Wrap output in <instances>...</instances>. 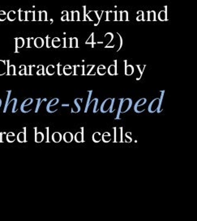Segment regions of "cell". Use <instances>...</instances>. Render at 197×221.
<instances>
[{"label": "cell", "instance_id": "6da1fadb", "mask_svg": "<svg viewBox=\"0 0 197 221\" xmlns=\"http://www.w3.org/2000/svg\"><path fill=\"white\" fill-rule=\"evenodd\" d=\"M119 101H120V103H119V109H118V114H117V116L115 118V120H120L121 119L120 115L122 114L127 113L132 106V100L130 98H120Z\"/></svg>", "mask_w": 197, "mask_h": 221}, {"label": "cell", "instance_id": "7a4b0ae2", "mask_svg": "<svg viewBox=\"0 0 197 221\" xmlns=\"http://www.w3.org/2000/svg\"><path fill=\"white\" fill-rule=\"evenodd\" d=\"M161 111L162 110L161 109L160 99L155 98L154 100H152L148 105V112L151 114L155 113V112H157L158 114H160Z\"/></svg>", "mask_w": 197, "mask_h": 221}, {"label": "cell", "instance_id": "3957f363", "mask_svg": "<svg viewBox=\"0 0 197 221\" xmlns=\"http://www.w3.org/2000/svg\"><path fill=\"white\" fill-rule=\"evenodd\" d=\"M113 130H114V134H115V136H114V143H123V127H119V132L117 131V128H116V127H114Z\"/></svg>", "mask_w": 197, "mask_h": 221}, {"label": "cell", "instance_id": "277c9868", "mask_svg": "<svg viewBox=\"0 0 197 221\" xmlns=\"http://www.w3.org/2000/svg\"><path fill=\"white\" fill-rule=\"evenodd\" d=\"M146 101H147V99L146 98L140 99V100L136 103V105H135V106H134V111H135L136 113H137V114H140V113L144 112V109H141L140 107H142V105H144Z\"/></svg>", "mask_w": 197, "mask_h": 221}, {"label": "cell", "instance_id": "5b68a950", "mask_svg": "<svg viewBox=\"0 0 197 221\" xmlns=\"http://www.w3.org/2000/svg\"><path fill=\"white\" fill-rule=\"evenodd\" d=\"M111 101H112V98H107L103 101L102 105H101V108H100V110L102 114H106L109 111L110 107H111Z\"/></svg>", "mask_w": 197, "mask_h": 221}, {"label": "cell", "instance_id": "8992f818", "mask_svg": "<svg viewBox=\"0 0 197 221\" xmlns=\"http://www.w3.org/2000/svg\"><path fill=\"white\" fill-rule=\"evenodd\" d=\"M84 98H76L74 100V103H75V107H72L71 108V113L72 114H76V113H79L80 109H81V108H80V103L82 102Z\"/></svg>", "mask_w": 197, "mask_h": 221}, {"label": "cell", "instance_id": "52a82bcc", "mask_svg": "<svg viewBox=\"0 0 197 221\" xmlns=\"http://www.w3.org/2000/svg\"><path fill=\"white\" fill-rule=\"evenodd\" d=\"M74 70H73V74L75 75H85V66L84 65H75Z\"/></svg>", "mask_w": 197, "mask_h": 221}, {"label": "cell", "instance_id": "ba28073f", "mask_svg": "<svg viewBox=\"0 0 197 221\" xmlns=\"http://www.w3.org/2000/svg\"><path fill=\"white\" fill-rule=\"evenodd\" d=\"M115 64L114 65H111L108 67L107 72L110 75H117L118 72H117V60L114 61Z\"/></svg>", "mask_w": 197, "mask_h": 221}, {"label": "cell", "instance_id": "9c48e42d", "mask_svg": "<svg viewBox=\"0 0 197 221\" xmlns=\"http://www.w3.org/2000/svg\"><path fill=\"white\" fill-rule=\"evenodd\" d=\"M75 141L76 143H83L84 142V128L81 127V132H77L74 136Z\"/></svg>", "mask_w": 197, "mask_h": 221}, {"label": "cell", "instance_id": "30bf717a", "mask_svg": "<svg viewBox=\"0 0 197 221\" xmlns=\"http://www.w3.org/2000/svg\"><path fill=\"white\" fill-rule=\"evenodd\" d=\"M116 12H114V11H107L106 12V21H116Z\"/></svg>", "mask_w": 197, "mask_h": 221}, {"label": "cell", "instance_id": "8fae6325", "mask_svg": "<svg viewBox=\"0 0 197 221\" xmlns=\"http://www.w3.org/2000/svg\"><path fill=\"white\" fill-rule=\"evenodd\" d=\"M25 45V40L22 37L16 38V53H18V49L22 48Z\"/></svg>", "mask_w": 197, "mask_h": 221}, {"label": "cell", "instance_id": "7c38bea8", "mask_svg": "<svg viewBox=\"0 0 197 221\" xmlns=\"http://www.w3.org/2000/svg\"><path fill=\"white\" fill-rule=\"evenodd\" d=\"M62 139L64 140L65 143H71L72 140L74 139V135H72L71 132H66L62 136Z\"/></svg>", "mask_w": 197, "mask_h": 221}, {"label": "cell", "instance_id": "4fadbf2b", "mask_svg": "<svg viewBox=\"0 0 197 221\" xmlns=\"http://www.w3.org/2000/svg\"><path fill=\"white\" fill-rule=\"evenodd\" d=\"M158 19L161 21H167V6H165L164 11H161L158 14Z\"/></svg>", "mask_w": 197, "mask_h": 221}, {"label": "cell", "instance_id": "5bb4252c", "mask_svg": "<svg viewBox=\"0 0 197 221\" xmlns=\"http://www.w3.org/2000/svg\"><path fill=\"white\" fill-rule=\"evenodd\" d=\"M124 63H125V75H131L132 74L134 73V66L127 64V60L124 61Z\"/></svg>", "mask_w": 197, "mask_h": 221}, {"label": "cell", "instance_id": "9a60e30c", "mask_svg": "<svg viewBox=\"0 0 197 221\" xmlns=\"http://www.w3.org/2000/svg\"><path fill=\"white\" fill-rule=\"evenodd\" d=\"M96 19L100 22V21L98 20V17H97V12H96V11H90L89 12L87 13V21H95Z\"/></svg>", "mask_w": 197, "mask_h": 221}, {"label": "cell", "instance_id": "2e32d148", "mask_svg": "<svg viewBox=\"0 0 197 221\" xmlns=\"http://www.w3.org/2000/svg\"><path fill=\"white\" fill-rule=\"evenodd\" d=\"M25 131L24 132H20L17 135V140L19 143H25L26 142V129L24 128Z\"/></svg>", "mask_w": 197, "mask_h": 221}, {"label": "cell", "instance_id": "e0dca14e", "mask_svg": "<svg viewBox=\"0 0 197 221\" xmlns=\"http://www.w3.org/2000/svg\"><path fill=\"white\" fill-rule=\"evenodd\" d=\"M35 132H36V134H35V142L36 143H41L43 140H44V135H43V133H41V132H37V129L35 128Z\"/></svg>", "mask_w": 197, "mask_h": 221}, {"label": "cell", "instance_id": "ac0fdd59", "mask_svg": "<svg viewBox=\"0 0 197 221\" xmlns=\"http://www.w3.org/2000/svg\"><path fill=\"white\" fill-rule=\"evenodd\" d=\"M62 139V135L59 132H54L52 135V140L54 143H59Z\"/></svg>", "mask_w": 197, "mask_h": 221}, {"label": "cell", "instance_id": "d6986e66", "mask_svg": "<svg viewBox=\"0 0 197 221\" xmlns=\"http://www.w3.org/2000/svg\"><path fill=\"white\" fill-rule=\"evenodd\" d=\"M33 44L37 48H41L44 45V40L41 37H37L33 41Z\"/></svg>", "mask_w": 197, "mask_h": 221}, {"label": "cell", "instance_id": "ffe728a7", "mask_svg": "<svg viewBox=\"0 0 197 221\" xmlns=\"http://www.w3.org/2000/svg\"><path fill=\"white\" fill-rule=\"evenodd\" d=\"M102 140L104 143H109L111 140V135L110 132H105L102 135Z\"/></svg>", "mask_w": 197, "mask_h": 221}, {"label": "cell", "instance_id": "44dd1931", "mask_svg": "<svg viewBox=\"0 0 197 221\" xmlns=\"http://www.w3.org/2000/svg\"><path fill=\"white\" fill-rule=\"evenodd\" d=\"M136 67H137V69L139 70V73H140L139 76L136 78V80H140V79H141V77H142V75L144 73V69H145V67H146V65H137L136 66Z\"/></svg>", "mask_w": 197, "mask_h": 221}, {"label": "cell", "instance_id": "7402d4cb", "mask_svg": "<svg viewBox=\"0 0 197 221\" xmlns=\"http://www.w3.org/2000/svg\"><path fill=\"white\" fill-rule=\"evenodd\" d=\"M7 71V66L6 62L3 60H0V75H4Z\"/></svg>", "mask_w": 197, "mask_h": 221}, {"label": "cell", "instance_id": "603a6c76", "mask_svg": "<svg viewBox=\"0 0 197 221\" xmlns=\"http://www.w3.org/2000/svg\"><path fill=\"white\" fill-rule=\"evenodd\" d=\"M72 66L70 65H66L63 66V74L65 75H70L71 74H72Z\"/></svg>", "mask_w": 197, "mask_h": 221}, {"label": "cell", "instance_id": "cb8c5ba5", "mask_svg": "<svg viewBox=\"0 0 197 221\" xmlns=\"http://www.w3.org/2000/svg\"><path fill=\"white\" fill-rule=\"evenodd\" d=\"M92 94H93V91L90 90L88 92V98H87V102L86 105H85V109H84V113H87L88 110H89V103H90V98L92 96Z\"/></svg>", "mask_w": 197, "mask_h": 221}, {"label": "cell", "instance_id": "d4e9b609", "mask_svg": "<svg viewBox=\"0 0 197 221\" xmlns=\"http://www.w3.org/2000/svg\"><path fill=\"white\" fill-rule=\"evenodd\" d=\"M102 140V135L99 132H95L93 135V141L94 143H100V141Z\"/></svg>", "mask_w": 197, "mask_h": 221}, {"label": "cell", "instance_id": "484cf974", "mask_svg": "<svg viewBox=\"0 0 197 221\" xmlns=\"http://www.w3.org/2000/svg\"><path fill=\"white\" fill-rule=\"evenodd\" d=\"M106 73V68L104 65H100L97 66V74L99 75H104Z\"/></svg>", "mask_w": 197, "mask_h": 221}, {"label": "cell", "instance_id": "4316f807", "mask_svg": "<svg viewBox=\"0 0 197 221\" xmlns=\"http://www.w3.org/2000/svg\"><path fill=\"white\" fill-rule=\"evenodd\" d=\"M61 45L60 39L58 37H54L52 39V46L54 48H58Z\"/></svg>", "mask_w": 197, "mask_h": 221}, {"label": "cell", "instance_id": "83f0119b", "mask_svg": "<svg viewBox=\"0 0 197 221\" xmlns=\"http://www.w3.org/2000/svg\"><path fill=\"white\" fill-rule=\"evenodd\" d=\"M7 18L10 21H14L16 20V12L15 11H10L8 14H7Z\"/></svg>", "mask_w": 197, "mask_h": 221}, {"label": "cell", "instance_id": "f1b7e54d", "mask_svg": "<svg viewBox=\"0 0 197 221\" xmlns=\"http://www.w3.org/2000/svg\"><path fill=\"white\" fill-rule=\"evenodd\" d=\"M78 39L76 37L71 38V45L70 48H78Z\"/></svg>", "mask_w": 197, "mask_h": 221}, {"label": "cell", "instance_id": "f546056e", "mask_svg": "<svg viewBox=\"0 0 197 221\" xmlns=\"http://www.w3.org/2000/svg\"><path fill=\"white\" fill-rule=\"evenodd\" d=\"M8 75H16V66L14 65H9L8 66Z\"/></svg>", "mask_w": 197, "mask_h": 221}, {"label": "cell", "instance_id": "4dcf8cb0", "mask_svg": "<svg viewBox=\"0 0 197 221\" xmlns=\"http://www.w3.org/2000/svg\"><path fill=\"white\" fill-rule=\"evenodd\" d=\"M85 44H86V45H92V46H93V47L94 46V44H95L94 33H93L92 34H91L90 37H89V39H88V40L86 41V42H85Z\"/></svg>", "mask_w": 197, "mask_h": 221}, {"label": "cell", "instance_id": "1f68e13d", "mask_svg": "<svg viewBox=\"0 0 197 221\" xmlns=\"http://www.w3.org/2000/svg\"><path fill=\"white\" fill-rule=\"evenodd\" d=\"M26 13H27V12H24L21 9L19 10V20H20V21H26Z\"/></svg>", "mask_w": 197, "mask_h": 221}, {"label": "cell", "instance_id": "d6a6232c", "mask_svg": "<svg viewBox=\"0 0 197 221\" xmlns=\"http://www.w3.org/2000/svg\"><path fill=\"white\" fill-rule=\"evenodd\" d=\"M54 66L53 65H49L47 67H46V73L49 75H53L54 74Z\"/></svg>", "mask_w": 197, "mask_h": 221}, {"label": "cell", "instance_id": "836d02e7", "mask_svg": "<svg viewBox=\"0 0 197 221\" xmlns=\"http://www.w3.org/2000/svg\"><path fill=\"white\" fill-rule=\"evenodd\" d=\"M26 21H34V12L29 11L26 13Z\"/></svg>", "mask_w": 197, "mask_h": 221}, {"label": "cell", "instance_id": "e575fe53", "mask_svg": "<svg viewBox=\"0 0 197 221\" xmlns=\"http://www.w3.org/2000/svg\"><path fill=\"white\" fill-rule=\"evenodd\" d=\"M16 139V136H15V134L12 133V132H10L8 134V136H7V140L8 141L9 143H13Z\"/></svg>", "mask_w": 197, "mask_h": 221}, {"label": "cell", "instance_id": "d590c367", "mask_svg": "<svg viewBox=\"0 0 197 221\" xmlns=\"http://www.w3.org/2000/svg\"><path fill=\"white\" fill-rule=\"evenodd\" d=\"M120 21H129V20H128V12H127V11H123V12H121V19H120Z\"/></svg>", "mask_w": 197, "mask_h": 221}, {"label": "cell", "instance_id": "8d00e7d4", "mask_svg": "<svg viewBox=\"0 0 197 221\" xmlns=\"http://www.w3.org/2000/svg\"><path fill=\"white\" fill-rule=\"evenodd\" d=\"M148 21H156V12L154 11H150L148 13Z\"/></svg>", "mask_w": 197, "mask_h": 221}, {"label": "cell", "instance_id": "74e56055", "mask_svg": "<svg viewBox=\"0 0 197 221\" xmlns=\"http://www.w3.org/2000/svg\"><path fill=\"white\" fill-rule=\"evenodd\" d=\"M72 21H80V12L78 11H72Z\"/></svg>", "mask_w": 197, "mask_h": 221}, {"label": "cell", "instance_id": "f35d334b", "mask_svg": "<svg viewBox=\"0 0 197 221\" xmlns=\"http://www.w3.org/2000/svg\"><path fill=\"white\" fill-rule=\"evenodd\" d=\"M58 101H59L58 98H54L53 100H51V101H49V104H48V105H47V108H49V107H52V106H54V105H56L58 103Z\"/></svg>", "mask_w": 197, "mask_h": 221}, {"label": "cell", "instance_id": "ab89813d", "mask_svg": "<svg viewBox=\"0 0 197 221\" xmlns=\"http://www.w3.org/2000/svg\"><path fill=\"white\" fill-rule=\"evenodd\" d=\"M40 21H47V12L45 11L40 12Z\"/></svg>", "mask_w": 197, "mask_h": 221}, {"label": "cell", "instance_id": "60d3db41", "mask_svg": "<svg viewBox=\"0 0 197 221\" xmlns=\"http://www.w3.org/2000/svg\"><path fill=\"white\" fill-rule=\"evenodd\" d=\"M131 132H127V133H126V135H125V141H124V143H131V141H132V139H131Z\"/></svg>", "mask_w": 197, "mask_h": 221}, {"label": "cell", "instance_id": "b9f144b4", "mask_svg": "<svg viewBox=\"0 0 197 221\" xmlns=\"http://www.w3.org/2000/svg\"><path fill=\"white\" fill-rule=\"evenodd\" d=\"M71 38H63V48L70 47Z\"/></svg>", "mask_w": 197, "mask_h": 221}, {"label": "cell", "instance_id": "7bdbcfd3", "mask_svg": "<svg viewBox=\"0 0 197 221\" xmlns=\"http://www.w3.org/2000/svg\"><path fill=\"white\" fill-rule=\"evenodd\" d=\"M33 101L32 98L27 99L26 101H25L23 102V105H22V106H21V109H22V108H25V106H28L29 105H31V104L33 103Z\"/></svg>", "mask_w": 197, "mask_h": 221}, {"label": "cell", "instance_id": "ee69618b", "mask_svg": "<svg viewBox=\"0 0 197 221\" xmlns=\"http://www.w3.org/2000/svg\"><path fill=\"white\" fill-rule=\"evenodd\" d=\"M20 68H21V70H20V72H19V75H27V66L22 65L20 66Z\"/></svg>", "mask_w": 197, "mask_h": 221}, {"label": "cell", "instance_id": "f6af8a7d", "mask_svg": "<svg viewBox=\"0 0 197 221\" xmlns=\"http://www.w3.org/2000/svg\"><path fill=\"white\" fill-rule=\"evenodd\" d=\"M38 68L39 70H37V75H45V72H44V66L42 65L38 66Z\"/></svg>", "mask_w": 197, "mask_h": 221}, {"label": "cell", "instance_id": "bcb514c9", "mask_svg": "<svg viewBox=\"0 0 197 221\" xmlns=\"http://www.w3.org/2000/svg\"><path fill=\"white\" fill-rule=\"evenodd\" d=\"M115 100L116 99L115 98H112V101H111V107H110V109H109V111H110V113L111 114H112L114 111H115Z\"/></svg>", "mask_w": 197, "mask_h": 221}, {"label": "cell", "instance_id": "7dc6e473", "mask_svg": "<svg viewBox=\"0 0 197 221\" xmlns=\"http://www.w3.org/2000/svg\"><path fill=\"white\" fill-rule=\"evenodd\" d=\"M7 14L4 11H0V21H4L7 19Z\"/></svg>", "mask_w": 197, "mask_h": 221}, {"label": "cell", "instance_id": "c3c4849f", "mask_svg": "<svg viewBox=\"0 0 197 221\" xmlns=\"http://www.w3.org/2000/svg\"><path fill=\"white\" fill-rule=\"evenodd\" d=\"M63 74V66H62L60 63L58 64V75H62Z\"/></svg>", "mask_w": 197, "mask_h": 221}, {"label": "cell", "instance_id": "681fc988", "mask_svg": "<svg viewBox=\"0 0 197 221\" xmlns=\"http://www.w3.org/2000/svg\"><path fill=\"white\" fill-rule=\"evenodd\" d=\"M46 46H47V48H49L52 46V39L49 36L46 37Z\"/></svg>", "mask_w": 197, "mask_h": 221}, {"label": "cell", "instance_id": "f907efd6", "mask_svg": "<svg viewBox=\"0 0 197 221\" xmlns=\"http://www.w3.org/2000/svg\"><path fill=\"white\" fill-rule=\"evenodd\" d=\"M117 35L119 36V49H117V51H119L121 48H122V46H123V38H122V36L119 34V33H117Z\"/></svg>", "mask_w": 197, "mask_h": 221}, {"label": "cell", "instance_id": "816d5d0a", "mask_svg": "<svg viewBox=\"0 0 197 221\" xmlns=\"http://www.w3.org/2000/svg\"><path fill=\"white\" fill-rule=\"evenodd\" d=\"M93 103H94V107H93V113L96 114L97 112V103H98V99L97 98H94L93 99Z\"/></svg>", "mask_w": 197, "mask_h": 221}, {"label": "cell", "instance_id": "f5cc1de1", "mask_svg": "<svg viewBox=\"0 0 197 221\" xmlns=\"http://www.w3.org/2000/svg\"><path fill=\"white\" fill-rule=\"evenodd\" d=\"M95 67V65H89V66H87V68H88V72L86 73L87 75H89L91 74V72L93 71V69Z\"/></svg>", "mask_w": 197, "mask_h": 221}, {"label": "cell", "instance_id": "db71d44e", "mask_svg": "<svg viewBox=\"0 0 197 221\" xmlns=\"http://www.w3.org/2000/svg\"><path fill=\"white\" fill-rule=\"evenodd\" d=\"M62 13L63 14V16L61 17V21H67V13H68V12H67V11H63Z\"/></svg>", "mask_w": 197, "mask_h": 221}, {"label": "cell", "instance_id": "11a10c76", "mask_svg": "<svg viewBox=\"0 0 197 221\" xmlns=\"http://www.w3.org/2000/svg\"><path fill=\"white\" fill-rule=\"evenodd\" d=\"M34 21H40V12H34Z\"/></svg>", "mask_w": 197, "mask_h": 221}, {"label": "cell", "instance_id": "9f6ffc18", "mask_svg": "<svg viewBox=\"0 0 197 221\" xmlns=\"http://www.w3.org/2000/svg\"><path fill=\"white\" fill-rule=\"evenodd\" d=\"M148 13H149V12H144L143 13V21H148Z\"/></svg>", "mask_w": 197, "mask_h": 221}, {"label": "cell", "instance_id": "6f0895ef", "mask_svg": "<svg viewBox=\"0 0 197 221\" xmlns=\"http://www.w3.org/2000/svg\"><path fill=\"white\" fill-rule=\"evenodd\" d=\"M96 12H97V17H98V20L99 21H101V19H102V14L104 13L103 11H96Z\"/></svg>", "mask_w": 197, "mask_h": 221}, {"label": "cell", "instance_id": "680465c9", "mask_svg": "<svg viewBox=\"0 0 197 221\" xmlns=\"http://www.w3.org/2000/svg\"><path fill=\"white\" fill-rule=\"evenodd\" d=\"M83 9H84V20L83 21H87V13H86V6H84L83 7Z\"/></svg>", "mask_w": 197, "mask_h": 221}, {"label": "cell", "instance_id": "91938a15", "mask_svg": "<svg viewBox=\"0 0 197 221\" xmlns=\"http://www.w3.org/2000/svg\"><path fill=\"white\" fill-rule=\"evenodd\" d=\"M33 38H31V37L28 38V48L32 47V43H33Z\"/></svg>", "mask_w": 197, "mask_h": 221}, {"label": "cell", "instance_id": "94428289", "mask_svg": "<svg viewBox=\"0 0 197 221\" xmlns=\"http://www.w3.org/2000/svg\"><path fill=\"white\" fill-rule=\"evenodd\" d=\"M120 19H121V12H116V21H120Z\"/></svg>", "mask_w": 197, "mask_h": 221}, {"label": "cell", "instance_id": "6125c7cd", "mask_svg": "<svg viewBox=\"0 0 197 221\" xmlns=\"http://www.w3.org/2000/svg\"><path fill=\"white\" fill-rule=\"evenodd\" d=\"M72 21V12L67 13V21Z\"/></svg>", "mask_w": 197, "mask_h": 221}, {"label": "cell", "instance_id": "be15d7a7", "mask_svg": "<svg viewBox=\"0 0 197 221\" xmlns=\"http://www.w3.org/2000/svg\"><path fill=\"white\" fill-rule=\"evenodd\" d=\"M136 21H143V14H141V15H139L138 16L136 17Z\"/></svg>", "mask_w": 197, "mask_h": 221}, {"label": "cell", "instance_id": "e7e4bbea", "mask_svg": "<svg viewBox=\"0 0 197 221\" xmlns=\"http://www.w3.org/2000/svg\"><path fill=\"white\" fill-rule=\"evenodd\" d=\"M137 13H138L139 15H141V14H143V13H144V12H143V11H138Z\"/></svg>", "mask_w": 197, "mask_h": 221}]
</instances>
